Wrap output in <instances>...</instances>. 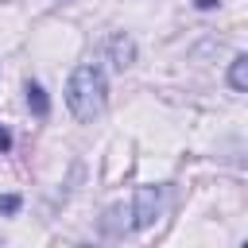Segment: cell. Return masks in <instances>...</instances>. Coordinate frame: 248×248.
<instances>
[{
    "instance_id": "cell-8",
    "label": "cell",
    "mask_w": 248,
    "mask_h": 248,
    "mask_svg": "<svg viewBox=\"0 0 248 248\" xmlns=\"http://www.w3.org/2000/svg\"><path fill=\"white\" fill-rule=\"evenodd\" d=\"M213 4H217V0H198V8H213Z\"/></svg>"
},
{
    "instance_id": "cell-7",
    "label": "cell",
    "mask_w": 248,
    "mask_h": 248,
    "mask_svg": "<svg viewBox=\"0 0 248 248\" xmlns=\"http://www.w3.org/2000/svg\"><path fill=\"white\" fill-rule=\"evenodd\" d=\"M12 147V136H8V128H0V151H8Z\"/></svg>"
},
{
    "instance_id": "cell-4",
    "label": "cell",
    "mask_w": 248,
    "mask_h": 248,
    "mask_svg": "<svg viewBox=\"0 0 248 248\" xmlns=\"http://www.w3.org/2000/svg\"><path fill=\"white\" fill-rule=\"evenodd\" d=\"M27 105H31V112H35V116H46V112H50V101H46L43 85H35V81L27 85Z\"/></svg>"
},
{
    "instance_id": "cell-2",
    "label": "cell",
    "mask_w": 248,
    "mask_h": 248,
    "mask_svg": "<svg viewBox=\"0 0 248 248\" xmlns=\"http://www.w3.org/2000/svg\"><path fill=\"white\" fill-rule=\"evenodd\" d=\"M159 209H163V190L159 186H136V194H132V202L128 205H116V209H108V217H120V221H108L105 229H112V232H132V229H147L155 217H159Z\"/></svg>"
},
{
    "instance_id": "cell-3",
    "label": "cell",
    "mask_w": 248,
    "mask_h": 248,
    "mask_svg": "<svg viewBox=\"0 0 248 248\" xmlns=\"http://www.w3.org/2000/svg\"><path fill=\"white\" fill-rule=\"evenodd\" d=\"M108 54H112V66H116V70H124V66H132L136 46H132V39H128V35H112V39H108Z\"/></svg>"
},
{
    "instance_id": "cell-1",
    "label": "cell",
    "mask_w": 248,
    "mask_h": 248,
    "mask_svg": "<svg viewBox=\"0 0 248 248\" xmlns=\"http://www.w3.org/2000/svg\"><path fill=\"white\" fill-rule=\"evenodd\" d=\"M105 74L101 66H78L66 81V105L78 120H97L105 112Z\"/></svg>"
},
{
    "instance_id": "cell-5",
    "label": "cell",
    "mask_w": 248,
    "mask_h": 248,
    "mask_svg": "<svg viewBox=\"0 0 248 248\" xmlns=\"http://www.w3.org/2000/svg\"><path fill=\"white\" fill-rule=\"evenodd\" d=\"M229 85H232V89H248V54H240V58L229 66Z\"/></svg>"
},
{
    "instance_id": "cell-6",
    "label": "cell",
    "mask_w": 248,
    "mask_h": 248,
    "mask_svg": "<svg viewBox=\"0 0 248 248\" xmlns=\"http://www.w3.org/2000/svg\"><path fill=\"white\" fill-rule=\"evenodd\" d=\"M0 209H4V213H16V209H19V198H16V194H4V198H0Z\"/></svg>"
}]
</instances>
